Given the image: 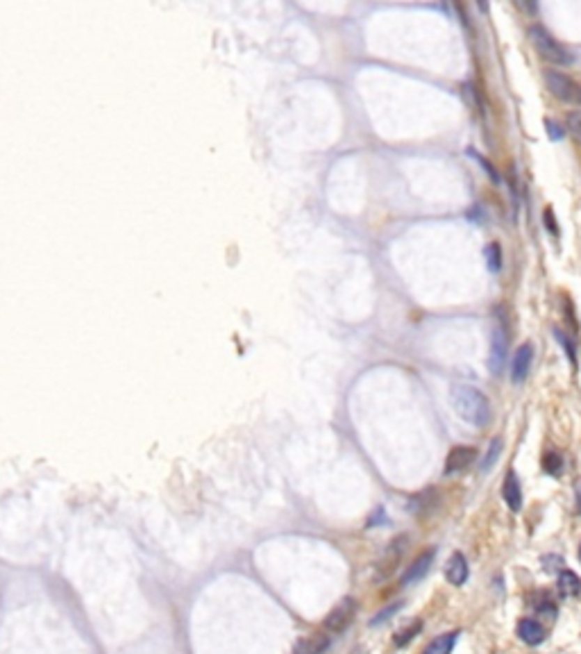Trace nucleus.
Wrapping results in <instances>:
<instances>
[{"mask_svg": "<svg viewBox=\"0 0 581 654\" xmlns=\"http://www.w3.org/2000/svg\"><path fill=\"white\" fill-rule=\"evenodd\" d=\"M450 404L452 409L472 427H483L490 420V404L488 397L479 388L470 384H454L450 388Z\"/></svg>", "mask_w": 581, "mask_h": 654, "instance_id": "1", "label": "nucleus"}, {"mask_svg": "<svg viewBox=\"0 0 581 654\" xmlns=\"http://www.w3.org/2000/svg\"><path fill=\"white\" fill-rule=\"evenodd\" d=\"M529 39L534 43L536 52H539L545 61H552V64H559V66H568V64L575 61L572 52L563 46V43H559L557 39H554L552 34L543 28V25H532V28H529Z\"/></svg>", "mask_w": 581, "mask_h": 654, "instance_id": "2", "label": "nucleus"}, {"mask_svg": "<svg viewBox=\"0 0 581 654\" xmlns=\"http://www.w3.org/2000/svg\"><path fill=\"white\" fill-rule=\"evenodd\" d=\"M497 318L499 321L493 327L490 334V355H488V370L493 375H502V370L506 366V350H509V334H506V323L502 316V307H497Z\"/></svg>", "mask_w": 581, "mask_h": 654, "instance_id": "3", "label": "nucleus"}, {"mask_svg": "<svg viewBox=\"0 0 581 654\" xmlns=\"http://www.w3.org/2000/svg\"><path fill=\"white\" fill-rule=\"evenodd\" d=\"M545 84L550 93L568 105H581V84L561 70H545Z\"/></svg>", "mask_w": 581, "mask_h": 654, "instance_id": "4", "label": "nucleus"}, {"mask_svg": "<svg viewBox=\"0 0 581 654\" xmlns=\"http://www.w3.org/2000/svg\"><path fill=\"white\" fill-rule=\"evenodd\" d=\"M355 614H357V602H355V598H343L341 602L327 614V618H325V623H323L325 632H327V634H341V632H346L348 627H350V623L355 621Z\"/></svg>", "mask_w": 581, "mask_h": 654, "instance_id": "5", "label": "nucleus"}, {"mask_svg": "<svg viewBox=\"0 0 581 654\" xmlns=\"http://www.w3.org/2000/svg\"><path fill=\"white\" fill-rule=\"evenodd\" d=\"M532 359H534V346H532V343H525V346L518 348L516 357H513V364H511L513 384H522L527 379V375H529V368H532Z\"/></svg>", "mask_w": 581, "mask_h": 654, "instance_id": "6", "label": "nucleus"}, {"mask_svg": "<svg viewBox=\"0 0 581 654\" xmlns=\"http://www.w3.org/2000/svg\"><path fill=\"white\" fill-rule=\"evenodd\" d=\"M474 448L470 446H456L450 450V455L445 459V473L447 475H454V473H461L465 471L472 462H474Z\"/></svg>", "mask_w": 581, "mask_h": 654, "instance_id": "7", "label": "nucleus"}, {"mask_svg": "<svg viewBox=\"0 0 581 654\" xmlns=\"http://www.w3.org/2000/svg\"><path fill=\"white\" fill-rule=\"evenodd\" d=\"M434 550H425L422 554H418L416 559H413V563H409V568H407V572L402 575V584H413V581H418V579H422L429 572V568H431V563H434Z\"/></svg>", "mask_w": 581, "mask_h": 654, "instance_id": "8", "label": "nucleus"}, {"mask_svg": "<svg viewBox=\"0 0 581 654\" xmlns=\"http://www.w3.org/2000/svg\"><path fill=\"white\" fill-rule=\"evenodd\" d=\"M332 639L327 632H313L295 645V654H325L330 650Z\"/></svg>", "mask_w": 581, "mask_h": 654, "instance_id": "9", "label": "nucleus"}, {"mask_svg": "<svg viewBox=\"0 0 581 654\" xmlns=\"http://www.w3.org/2000/svg\"><path fill=\"white\" fill-rule=\"evenodd\" d=\"M502 496L511 511L522 509V491H520V480H518L516 471H509L504 477V486H502Z\"/></svg>", "mask_w": 581, "mask_h": 654, "instance_id": "10", "label": "nucleus"}, {"mask_svg": "<svg viewBox=\"0 0 581 654\" xmlns=\"http://www.w3.org/2000/svg\"><path fill=\"white\" fill-rule=\"evenodd\" d=\"M445 577H447V581H450V584H454V586L465 584V579H468V563H465V556H463L461 552H454L450 559H447Z\"/></svg>", "mask_w": 581, "mask_h": 654, "instance_id": "11", "label": "nucleus"}, {"mask_svg": "<svg viewBox=\"0 0 581 654\" xmlns=\"http://www.w3.org/2000/svg\"><path fill=\"white\" fill-rule=\"evenodd\" d=\"M404 543H407V536L395 538V541L389 545V550H386L384 559L380 561V575H382V577H386L389 572H393L395 565L400 563V556H402V552H404Z\"/></svg>", "mask_w": 581, "mask_h": 654, "instance_id": "12", "label": "nucleus"}, {"mask_svg": "<svg viewBox=\"0 0 581 654\" xmlns=\"http://www.w3.org/2000/svg\"><path fill=\"white\" fill-rule=\"evenodd\" d=\"M518 636H520L527 645H539L545 641V630L541 623L532 621V618H525V621L518 623Z\"/></svg>", "mask_w": 581, "mask_h": 654, "instance_id": "13", "label": "nucleus"}, {"mask_svg": "<svg viewBox=\"0 0 581 654\" xmlns=\"http://www.w3.org/2000/svg\"><path fill=\"white\" fill-rule=\"evenodd\" d=\"M456 639H459V632H447L443 636H436V639L427 645L422 654H450L454 650Z\"/></svg>", "mask_w": 581, "mask_h": 654, "instance_id": "14", "label": "nucleus"}, {"mask_svg": "<svg viewBox=\"0 0 581 654\" xmlns=\"http://www.w3.org/2000/svg\"><path fill=\"white\" fill-rule=\"evenodd\" d=\"M559 593L563 598H577L581 593V579L572 570H563L559 575Z\"/></svg>", "mask_w": 581, "mask_h": 654, "instance_id": "15", "label": "nucleus"}, {"mask_svg": "<svg viewBox=\"0 0 581 654\" xmlns=\"http://www.w3.org/2000/svg\"><path fill=\"white\" fill-rule=\"evenodd\" d=\"M532 607H534L541 616H548V618L557 616V607H554V602L550 600V595L543 593V591H539V593L532 595Z\"/></svg>", "mask_w": 581, "mask_h": 654, "instance_id": "16", "label": "nucleus"}, {"mask_svg": "<svg viewBox=\"0 0 581 654\" xmlns=\"http://www.w3.org/2000/svg\"><path fill=\"white\" fill-rule=\"evenodd\" d=\"M420 630H422V623H420V621L411 623L409 627H404V630H400L398 634H395L393 643L398 645V648H404V645H409V643L413 641V636H418V634H420Z\"/></svg>", "mask_w": 581, "mask_h": 654, "instance_id": "17", "label": "nucleus"}, {"mask_svg": "<svg viewBox=\"0 0 581 654\" xmlns=\"http://www.w3.org/2000/svg\"><path fill=\"white\" fill-rule=\"evenodd\" d=\"M486 264L490 273H499L502 271V248L497 241H493L486 245Z\"/></svg>", "mask_w": 581, "mask_h": 654, "instance_id": "18", "label": "nucleus"}, {"mask_svg": "<svg viewBox=\"0 0 581 654\" xmlns=\"http://www.w3.org/2000/svg\"><path fill=\"white\" fill-rule=\"evenodd\" d=\"M499 453H502V439H493L490 446H488V453H486V457H483V462H481V471L483 473H486L488 468L497 462Z\"/></svg>", "mask_w": 581, "mask_h": 654, "instance_id": "19", "label": "nucleus"}, {"mask_svg": "<svg viewBox=\"0 0 581 654\" xmlns=\"http://www.w3.org/2000/svg\"><path fill=\"white\" fill-rule=\"evenodd\" d=\"M568 132L572 135V139L581 144V112H570L568 114Z\"/></svg>", "mask_w": 581, "mask_h": 654, "instance_id": "20", "label": "nucleus"}, {"mask_svg": "<svg viewBox=\"0 0 581 654\" xmlns=\"http://www.w3.org/2000/svg\"><path fill=\"white\" fill-rule=\"evenodd\" d=\"M543 466H545V471H548L550 475H559L561 468H563V459L557 453H548L543 457Z\"/></svg>", "mask_w": 581, "mask_h": 654, "instance_id": "21", "label": "nucleus"}, {"mask_svg": "<svg viewBox=\"0 0 581 654\" xmlns=\"http://www.w3.org/2000/svg\"><path fill=\"white\" fill-rule=\"evenodd\" d=\"M400 609V602H395V604H391V607H386V609H382L380 614H377L373 621H371V625H380V623H384V621H389V616H393L395 611Z\"/></svg>", "mask_w": 581, "mask_h": 654, "instance_id": "22", "label": "nucleus"}, {"mask_svg": "<svg viewBox=\"0 0 581 654\" xmlns=\"http://www.w3.org/2000/svg\"><path fill=\"white\" fill-rule=\"evenodd\" d=\"M468 153H470L472 157H477V159H479V164L483 166V171H486V173L490 175V178H493V182H499V175H497V171L493 169V166H490V164L486 162V159H483V157H481L479 153H474V150H468Z\"/></svg>", "mask_w": 581, "mask_h": 654, "instance_id": "23", "label": "nucleus"}, {"mask_svg": "<svg viewBox=\"0 0 581 654\" xmlns=\"http://www.w3.org/2000/svg\"><path fill=\"white\" fill-rule=\"evenodd\" d=\"M545 126H548L552 139H559V137H563V130H559V126H557V123H554V121H545Z\"/></svg>", "mask_w": 581, "mask_h": 654, "instance_id": "24", "label": "nucleus"}, {"mask_svg": "<svg viewBox=\"0 0 581 654\" xmlns=\"http://www.w3.org/2000/svg\"><path fill=\"white\" fill-rule=\"evenodd\" d=\"M545 223L550 225L552 234H559V229H557V223H554V214H552V209H548V211H545Z\"/></svg>", "mask_w": 581, "mask_h": 654, "instance_id": "25", "label": "nucleus"}, {"mask_svg": "<svg viewBox=\"0 0 581 654\" xmlns=\"http://www.w3.org/2000/svg\"><path fill=\"white\" fill-rule=\"evenodd\" d=\"M577 511L581 514V482H579V486H577Z\"/></svg>", "mask_w": 581, "mask_h": 654, "instance_id": "26", "label": "nucleus"}, {"mask_svg": "<svg viewBox=\"0 0 581 654\" xmlns=\"http://www.w3.org/2000/svg\"><path fill=\"white\" fill-rule=\"evenodd\" d=\"M579 559H581V547H579Z\"/></svg>", "mask_w": 581, "mask_h": 654, "instance_id": "27", "label": "nucleus"}]
</instances>
